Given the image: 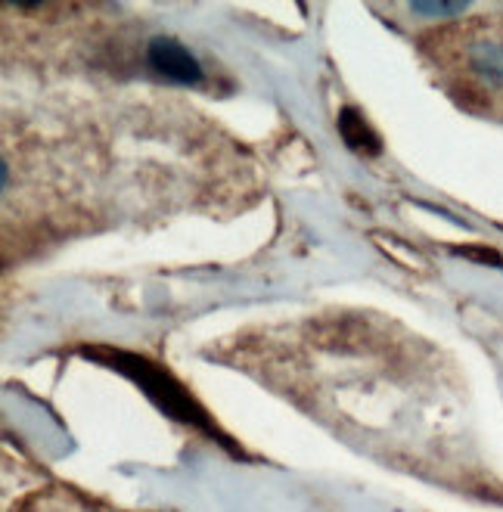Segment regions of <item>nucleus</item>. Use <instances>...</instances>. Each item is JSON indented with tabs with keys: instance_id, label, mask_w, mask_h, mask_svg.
Returning <instances> with one entry per match:
<instances>
[{
	"instance_id": "obj_1",
	"label": "nucleus",
	"mask_w": 503,
	"mask_h": 512,
	"mask_svg": "<svg viewBox=\"0 0 503 512\" xmlns=\"http://www.w3.org/2000/svg\"><path fill=\"white\" fill-rule=\"evenodd\" d=\"M146 59L156 72L177 84H196L202 78V66L196 63V56L174 38H153L146 47Z\"/></svg>"
},
{
	"instance_id": "obj_4",
	"label": "nucleus",
	"mask_w": 503,
	"mask_h": 512,
	"mask_svg": "<svg viewBox=\"0 0 503 512\" xmlns=\"http://www.w3.org/2000/svg\"><path fill=\"white\" fill-rule=\"evenodd\" d=\"M413 13H423V16H457L466 7L463 4H410Z\"/></svg>"
},
{
	"instance_id": "obj_3",
	"label": "nucleus",
	"mask_w": 503,
	"mask_h": 512,
	"mask_svg": "<svg viewBox=\"0 0 503 512\" xmlns=\"http://www.w3.org/2000/svg\"><path fill=\"white\" fill-rule=\"evenodd\" d=\"M339 134L354 149V153H379V137L370 131L367 118L358 109H342L339 112Z\"/></svg>"
},
{
	"instance_id": "obj_2",
	"label": "nucleus",
	"mask_w": 503,
	"mask_h": 512,
	"mask_svg": "<svg viewBox=\"0 0 503 512\" xmlns=\"http://www.w3.org/2000/svg\"><path fill=\"white\" fill-rule=\"evenodd\" d=\"M466 69L485 87H503V35H482L466 47Z\"/></svg>"
}]
</instances>
